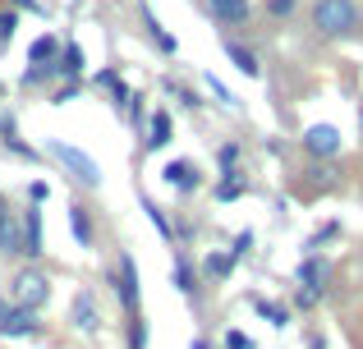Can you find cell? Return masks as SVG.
<instances>
[{
	"instance_id": "f546056e",
	"label": "cell",
	"mask_w": 363,
	"mask_h": 349,
	"mask_svg": "<svg viewBox=\"0 0 363 349\" xmlns=\"http://www.w3.org/2000/svg\"><path fill=\"white\" fill-rule=\"evenodd\" d=\"M225 349H257L244 331H225Z\"/></svg>"
},
{
	"instance_id": "d6986e66",
	"label": "cell",
	"mask_w": 363,
	"mask_h": 349,
	"mask_svg": "<svg viewBox=\"0 0 363 349\" xmlns=\"http://www.w3.org/2000/svg\"><path fill=\"white\" fill-rule=\"evenodd\" d=\"M51 69H55V74H69V79L79 83V74H83V46H79V42H69V46L60 51V60L51 64Z\"/></svg>"
},
{
	"instance_id": "ba28073f",
	"label": "cell",
	"mask_w": 363,
	"mask_h": 349,
	"mask_svg": "<svg viewBox=\"0 0 363 349\" xmlns=\"http://www.w3.org/2000/svg\"><path fill=\"white\" fill-rule=\"evenodd\" d=\"M0 253L5 258H23V221L0 202Z\"/></svg>"
},
{
	"instance_id": "484cf974",
	"label": "cell",
	"mask_w": 363,
	"mask_h": 349,
	"mask_svg": "<svg viewBox=\"0 0 363 349\" xmlns=\"http://www.w3.org/2000/svg\"><path fill=\"white\" fill-rule=\"evenodd\" d=\"M14 23H18V14H14V9H0V46H5L9 37H14Z\"/></svg>"
},
{
	"instance_id": "9c48e42d",
	"label": "cell",
	"mask_w": 363,
	"mask_h": 349,
	"mask_svg": "<svg viewBox=\"0 0 363 349\" xmlns=\"http://www.w3.org/2000/svg\"><path fill=\"white\" fill-rule=\"evenodd\" d=\"M203 5L221 28H240V23H248V14H253L248 0H203Z\"/></svg>"
},
{
	"instance_id": "30bf717a",
	"label": "cell",
	"mask_w": 363,
	"mask_h": 349,
	"mask_svg": "<svg viewBox=\"0 0 363 349\" xmlns=\"http://www.w3.org/2000/svg\"><path fill=\"white\" fill-rule=\"evenodd\" d=\"M74 331H83V336H92L101 326V313H97V299H92V290H79L74 294Z\"/></svg>"
},
{
	"instance_id": "836d02e7",
	"label": "cell",
	"mask_w": 363,
	"mask_h": 349,
	"mask_svg": "<svg viewBox=\"0 0 363 349\" xmlns=\"http://www.w3.org/2000/svg\"><path fill=\"white\" fill-rule=\"evenodd\" d=\"M308 349H327V341H322V336H308Z\"/></svg>"
},
{
	"instance_id": "cb8c5ba5",
	"label": "cell",
	"mask_w": 363,
	"mask_h": 349,
	"mask_svg": "<svg viewBox=\"0 0 363 349\" xmlns=\"http://www.w3.org/2000/svg\"><path fill=\"white\" fill-rule=\"evenodd\" d=\"M55 51H60V42H55V37H37V42H33V51H28V60H33V64H46Z\"/></svg>"
},
{
	"instance_id": "6da1fadb",
	"label": "cell",
	"mask_w": 363,
	"mask_h": 349,
	"mask_svg": "<svg viewBox=\"0 0 363 349\" xmlns=\"http://www.w3.org/2000/svg\"><path fill=\"white\" fill-rule=\"evenodd\" d=\"M363 28V9L354 0H318L313 5V33L327 42H345Z\"/></svg>"
},
{
	"instance_id": "52a82bcc",
	"label": "cell",
	"mask_w": 363,
	"mask_h": 349,
	"mask_svg": "<svg viewBox=\"0 0 363 349\" xmlns=\"http://www.w3.org/2000/svg\"><path fill=\"white\" fill-rule=\"evenodd\" d=\"M170 280H175V290H179L184 299H194V304H198L203 285H198V271H194V262H189V253H184V248H175V262H170Z\"/></svg>"
},
{
	"instance_id": "d590c367",
	"label": "cell",
	"mask_w": 363,
	"mask_h": 349,
	"mask_svg": "<svg viewBox=\"0 0 363 349\" xmlns=\"http://www.w3.org/2000/svg\"><path fill=\"white\" fill-rule=\"evenodd\" d=\"M0 92H5V88H0Z\"/></svg>"
},
{
	"instance_id": "ffe728a7",
	"label": "cell",
	"mask_w": 363,
	"mask_h": 349,
	"mask_svg": "<svg viewBox=\"0 0 363 349\" xmlns=\"http://www.w3.org/2000/svg\"><path fill=\"white\" fill-rule=\"evenodd\" d=\"M124 345H129V349H147V317H143V313L124 317Z\"/></svg>"
},
{
	"instance_id": "1f68e13d",
	"label": "cell",
	"mask_w": 363,
	"mask_h": 349,
	"mask_svg": "<svg viewBox=\"0 0 363 349\" xmlns=\"http://www.w3.org/2000/svg\"><path fill=\"white\" fill-rule=\"evenodd\" d=\"M74 92H79V83H69V88H60V92H55L51 101H55V106H65V101H74Z\"/></svg>"
},
{
	"instance_id": "44dd1931",
	"label": "cell",
	"mask_w": 363,
	"mask_h": 349,
	"mask_svg": "<svg viewBox=\"0 0 363 349\" xmlns=\"http://www.w3.org/2000/svg\"><path fill=\"white\" fill-rule=\"evenodd\" d=\"M253 308H257V313H262L267 322L276 326V331H285V326H290V308H276L272 299H253Z\"/></svg>"
},
{
	"instance_id": "7402d4cb",
	"label": "cell",
	"mask_w": 363,
	"mask_h": 349,
	"mask_svg": "<svg viewBox=\"0 0 363 349\" xmlns=\"http://www.w3.org/2000/svg\"><path fill=\"white\" fill-rule=\"evenodd\" d=\"M207 276H212V280H225V276H230V271H235V258H230V253H207Z\"/></svg>"
},
{
	"instance_id": "8992f818",
	"label": "cell",
	"mask_w": 363,
	"mask_h": 349,
	"mask_svg": "<svg viewBox=\"0 0 363 349\" xmlns=\"http://www.w3.org/2000/svg\"><path fill=\"white\" fill-rule=\"evenodd\" d=\"M303 152H308L313 161H331V156L340 152V129L336 125H313L308 134H303Z\"/></svg>"
},
{
	"instance_id": "7c38bea8",
	"label": "cell",
	"mask_w": 363,
	"mask_h": 349,
	"mask_svg": "<svg viewBox=\"0 0 363 349\" xmlns=\"http://www.w3.org/2000/svg\"><path fill=\"white\" fill-rule=\"evenodd\" d=\"M42 207H28V212H23V258L28 262H37V258H42Z\"/></svg>"
},
{
	"instance_id": "83f0119b",
	"label": "cell",
	"mask_w": 363,
	"mask_h": 349,
	"mask_svg": "<svg viewBox=\"0 0 363 349\" xmlns=\"http://www.w3.org/2000/svg\"><path fill=\"white\" fill-rule=\"evenodd\" d=\"M166 88L175 92V101H179V106H189V110H198V106H203V101H198V97H194L189 88H179V83H166Z\"/></svg>"
},
{
	"instance_id": "5bb4252c",
	"label": "cell",
	"mask_w": 363,
	"mask_h": 349,
	"mask_svg": "<svg viewBox=\"0 0 363 349\" xmlns=\"http://www.w3.org/2000/svg\"><path fill=\"white\" fill-rule=\"evenodd\" d=\"M248 193V175L244 171H221V179L212 184V198L216 202H235V198Z\"/></svg>"
},
{
	"instance_id": "4dcf8cb0",
	"label": "cell",
	"mask_w": 363,
	"mask_h": 349,
	"mask_svg": "<svg viewBox=\"0 0 363 349\" xmlns=\"http://www.w3.org/2000/svg\"><path fill=\"white\" fill-rule=\"evenodd\" d=\"M294 5H299V0H267V9H272L276 18H285V14H294Z\"/></svg>"
},
{
	"instance_id": "5b68a950",
	"label": "cell",
	"mask_w": 363,
	"mask_h": 349,
	"mask_svg": "<svg viewBox=\"0 0 363 349\" xmlns=\"http://www.w3.org/2000/svg\"><path fill=\"white\" fill-rule=\"evenodd\" d=\"M42 326H37V313H23V308H14L9 299H0V336L5 341H28V336H37Z\"/></svg>"
},
{
	"instance_id": "9a60e30c",
	"label": "cell",
	"mask_w": 363,
	"mask_h": 349,
	"mask_svg": "<svg viewBox=\"0 0 363 349\" xmlns=\"http://www.w3.org/2000/svg\"><path fill=\"white\" fill-rule=\"evenodd\" d=\"M225 55H230V64H235V69L244 74V79H257V74H262V64H257V55L248 51L244 42H235V37H225Z\"/></svg>"
},
{
	"instance_id": "7a4b0ae2",
	"label": "cell",
	"mask_w": 363,
	"mask_h": 349,
	"mask_svg": "<svg viewBox=\"0 0 363 349\" xmlns=\"http://www.w3.org/2000/svg\"><path fill=\"white\" fill-rule=\"evenodd\" d=\"M46 299H51V280H46L42 267H23L14 276V285H9V304L23 308V313H37Z\"/></svg>"
},
{
	"instance_id": "3957f363",
	"label": "cell",
	"mask_w": 363,
	"mask_h": 349,
	"mask_svg": "<svg viewBox=\"0 0 363 349\" xmlns=\"http://www.w3.org/2000/svg\"><path fill=\"white\" fill-rule=\"evenodd\" d=\"M111 285H116V294H120V308H124V317L129 313H143V280H138V262L129 258V253H120L116 258V271H111Z\"/></svg>"
},
{
	"instance_id": "ac0fdd59",
	"label": "cell",
	"mask_w": 363,
	"mask_h": 349,
	"mask_svg": "<svg viewBox=\"0 0 363 349\" xmlns=\"http://www.w3.org/2000/svg\"><path fill=\"white\" fill-rule=\"evenodd\" d=\"M166 143H170V115H166V110H157V115H152V129H147L143 152H161Z\"/></svg>"
},
{
	"instance_id": "277c9868",
	"label": "cell",
	"mask_w": 363,
	"mask_h": 349,
	"mask_svg": "<svg viewBox=\"0 0 363 349\" xmlns=\"http://www.w3.org/2000/svg\"><path fill=\"white\" fill-rule=\"evenodd\" d=\"M51 156L65 166L74 179H79L83 188H101V166L92 161L88 152H79V147H69V143H51Z\"/></svg>"
},
{
	"instance_id": "4fadbf2b",
	"label": "cell",
	"mask_w": 363,
	"mask_h": 349,
	"mask_svg": "<svg viewBox=\"0 0 363 349\" xmlns=\"http://www.w3.org/2000/svg\"><path fill=\"white\" fill-rule=\"evenodd\" d=\"M327 280H331V267H327V262H318V258H308V262H303V267H299V290H308V294H327Z\"/></svg>"
},
{
	"instance_id": "8fae6325",
	"label": "cell",
	"mask_w": 363,
	"mask_h": 349,
	"mask_svg": "<svg viewBox=\"0 0 363 349\" xmlns=\"http://www.w3.org/2000/svg\"><path fill=\"white\" fill-rule=\"evenodd\" d=\"M161 179H166V188H175V193H194V188L203 184V175H198L194 161H170L166 171H161Z\"/></svg>"
},
{
	"instance_id": "d4e9b609",
	"label": "cell",
	"mask_w": 363,
	"mask_h": 349,
	"mask_svg": "<svg viewBox=\"0 0 363 349\" xmlns=\"http://www.w3.org/2000/svg\"><path fill=\"white\" fill-rule=\"evenodd\" d=\"M308 175H313V188H336V184H340V179H336V175H340L336 166H313Z\"/></svg>"
},
{
	"instance_id": "603a6c76",
	"label": "cell",
	"mask_w": 363,
	"mask_h": 349,
	"mask_svg": "<svg viewBox=\"0 0 363 349\" xmlns=\"http://www.w3.org/2000/svg\"><path fill=\"white\" fill-rule=\"evenodd\" d=\"M143 212L152 216V225H157V230H161V239H170V244H175V225L166 221V212H161V207L152 202V198H143Z\"/></svg>"
},
{
	"instance_id": "4316f807",
	"label": "cell",
	"mask_w": 363,
	"mask_h": 349,
	"mask_svg": "<svg viewBox=\"0 0 363 349\" xmlns=\"http://www.w3.org/2000/svg\"><path fill=\"white\" fill-rule=\"evenodd\" d=\"M216 161H221V171H235V161H240V143H225L221 152H216Z\"/></svg>"
},
{
	"instance_id": "e0dca14e",
	"label": "cell",
	"mask_w": 363,
	"mask_h": 349,
	"mask_svg": "<svg viewBox=\"0 0 363 349\" xmlns=\"http://www.w3.org/2000/svg\"><path fill=\"white\" fill-rule=\"evenodd\" d=\"M138 14H143V28H147V37H152V42H157V51H166V55H175V37H170V33H166V28H161V18H157V14H152V5H143V9H138Z\"/></svg>"
},
{
	"instance_id": "d6a6232c",
	"label": "cell",
	"mask_w": 363,
	"mask_h": 349,
	"mask_svg": "<svg viewBox=\"0 0 363 349\" xmlns=\"http://www.w3.org/2000/svg\"><path fill=\"white\" fill-rule=\"evenodd\" d=\"M9 5H14V9H42L37 0H9Z\"/></svg>"
},
{
	"instance_id": "f1b7e54d",
	"label": "cell",
	"mask_w": 363,
	"mask_h": 349,
	"mask_svg": "<svg viewBox=\"0 0 363 349\" xmlns=\"http://www.w3.org/2000/svg\"><path fill=\"white\" fill-rule=\"evenodd\" d=\"M248 248H253V230H244V234H235V248H230V258H235V262H240V258H244V253H248Z\"/></svg>"
},
{
	"instance_id": "2e32d148",
	"label": "cell",
	"mask_w": 363,
	"mask_h": 349,
	"mask_svg": "<svg viewBox=\"0 0 363 349\" xmlns=\"http://www.w3.org/2000/svg\"><path fill=\"white\" fill-rule=\"evenodd\" d=\"M69 230H74V239H79L83 248H92V244H97V234H92V212L83 202L69 207Z\"/></svg>"
},
{
	"instance_id": "e575fe53",
	"label": "cell",
	"mask_w": 363,
	"mask_h": 349,
	"mask_svg": "<svg viewBox=\"0 0 363 349\" xmlns=\"http://www.w3.org/2000/svg\"><path fill=\"white\" fill-rule=\"evenodd\" d=\"M189 349H212V345H207V341H203V336H198V341H194V345H189Z\"/></svg>"
}]
</instances>
